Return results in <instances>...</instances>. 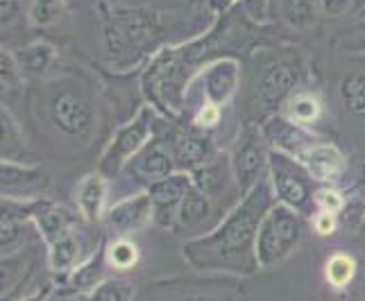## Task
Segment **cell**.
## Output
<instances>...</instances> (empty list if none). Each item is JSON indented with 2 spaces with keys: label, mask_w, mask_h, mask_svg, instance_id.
<instances>
[{
  "label": "cell",
  "mask_w": 365,
  "mask_h": 301,
  "mask_svg": "<svg viewBox=\"0 0 365 301\" xmlns=\"http://www.w3.org/2000/svg\"><path fill=\"white\" fill-rule=\"evenodd\" d=\"M272 188L259 181L245 193L216 231L184 245V258L195 270H227L252 274L257 268V236L266 213L272 208Z\"/></svg>",
  "instance_id": "1"
},
{
  "label": "cell",
  "mask_w": 365,
  "mask_h": 301,
  "mask_svg": "<svg viewBox=\"0 0 365 301\" xmlns=\"http://www.w3.org/2000/svg\"><path fill=\"white\" fill-rule=\"evenodd\" d=\"M304 220L297 211L286 204L272 206L263 218L257 236L259 268H274L288 258L304 236Z\"/></svg>",
  "instance_id": "2"
},
{
  "label": "cell",
  "mask_w": 365,
  "mask_h": 301,
  "mask_svg": "<svg viewBox=\"0 0 365 301\" xmlns=\"http://www.w3.org/2000/svg\"><path fill=\"white\" fill-rule=\"evenodd\" d=\"M268 168L272 174L274 184V195L282 199V204L291 206L297 213H309L311 204H316V195H311L309 181L304 177L293 159L284 152H270L268 154Z\"/></svg>",
  "instance_id": "3"
},
{
  "label": "cell",
  "mask_w": 365,
  "mask_h": 301,
  "mask_svg": "<svg viewBox=\"0 0 365 301\" xmlns=\"http://www.w3.org/2000/svg\"><path fill=\"white\" fill-rule=\"evenodd\" d=\"M150 134H153V109L143 107L138 111V116L130 125H125L114 136V141L109 143L103 161H100V174H116L123 163L145 145Z\"/></svg>",
  "instance_id": "4"
},
{
  "label": "cell",
  "mask_w": 365,
  "mask_h": 301,
  "mask_svg": "<svg viewBox=\"0 0 365 301\" xmlns=\"http://www.w3.org/2000/svg\"><path fill=\"white\" fill-rule=\"evenodd\" d=\"M50 114L57 127L68 134L78 136V139H86L93 130V111L86 100L73 91H61L53 95L50 102Z\"/></svg>",
  "instance_id": "5"
},
{
  "label": "cell",
  "mask_w": 365,
  "mask_h": 301,
  "mask_svg": "<svg viewBox=\"0 0 365 301\" xmlns=\"http://www.w3.org/2000/svg\"><path fill=\"white\" fill-rule=\"evenodd\" d=\"M153 216H155L153 197H150V193H141L130 199H123L116 206H111L105 213V222L111 231L125 238L128 233L141 231Z\"/></svg>",
  "instance_id": "6"
},
{
  "label": "cell",
  "mask_w": 365,
  "mask_h": 301,
  "mask_svg": "<svg viewBox=\"0 0 365 301\" xmlns=\"http://www.w3.org/2000/svg\"><path fill=\"white\" fill-rule=\"evenodd\" d=\"M266 166V152H263L261 139L255 132H247L241 143H238L234 159H232V170L238 186L243 191H250L261 181V170Z\"/></svg>",
  "instance_id": "7"
},
{
  "label": "cell",
  "mask_w": 365,
  "mask_h": 301,
  "mask_svg": "<svg viewBox=\"0 0 365 301\" xmlns=\"http://www.w3.org/2000/svg\"><path fill=\"white\" fill-rule=\"evenodd\" d=\"M193 188V179L188 174H170V177L155 181L150 186V197L155 204V220L168 227L173 216H178L182 199Z\"/></svg>",
  "instance_id": "8"
},
{
  "label": "cell",
  "mask_w": 365,
  "mask_h": 301,
  "mask_svg": "<svg viewBox=\"0 0 365 301\" xmlns=\"http://www.w3.org/2000/svg\"><path fill=\"white\" fill-rule=\"evenodd\" d=\"M297 161L307 168L311 177H316L320 181L341 179V174L345 170V157L341 154V149L329 143L313 141L311 145L302 149Z\"/></svg>",
  "instance_id": "9"
},
{
  "label": "cell",
  "mask_w": 365,
  "mask_h": 301,
  "mask_svg": "<svg viewBox=\"0 0 365 301\" xmlns=\"http://www.w3.org/2000/svg\"><path fill=\"white\" fill-rule=\"evenodd\" d=\"M3 195L5 197H28L48 184V177L41 168H28V166H19V163L3 159Z\"/></svg>",
  "instance_id": "10"
},
{
  "label": "cell",
  "mask_w": 365,
  "mask_h": 301,
  "mask_svg": "<svg viewBox=\"0 0 365 301\" xmlns=\"http://www.w3.org/2000/svg\"><path fill=\"white\" fill-rule=\"evenodd\" d=\"M238 84V66L236 61H216L202 73V89L207 102L225 105L234 95Z\"/></svg>",
  "instance_id": "11"
},
{
  "label": "cell",
  "mask_w": 365,
  "mask_h": 301,
  "mask_svg": "<svg viewBox=\"0 0 365 301\" xmlns=\"http://www.w3.org/2000/svg\"><path fill=\"white\" fill-rule=\"evenodd\" d=\"M105 197H107V186L103 174H86V177L75 188V202L82 213L84 220L98 222L100 218H105Z\"/></svg>",
  "instance_id": "12"
},
{
  "label": "cell",
  "mask_w": 365,
  "mask_h": 301,
  "mask_svg": "<svg viewBox=\"0 0 365 301\" xmlns=\"http://www.w3.org/2000/svg\"><path fill=\"white\" fill-rule=\"evenodd\" d=\"M295 82H297V73L291 66L286 64L270 66L259 82V95L266 105H274L293 91Z\"/></svg>",
  "instance_id": "13"
},
{
  "label": "cell",
  "mask_w": 365,
  "mask_h": 301,
  "mask_svg": "<svg viewBox=\"0 0 365 301\" xmlns=\"http://www.w3.org/2000/svg\"><path fill=\"white\" fill-rule=\"evenodd\" d=\"M136 172L138 177L150 179V181H161L170 177L173 172V159L163 152L161 147H150L148 152H143L136 161Z\"/></svg>",
  "instance_id": "14"
},
{
  "label": "cell",
  "mask_w": 365,
  "mask_h": 301,
  "mask_svg": "<svg viewBox=\"0 0 365 301\" xmlns=\"http://www.w3.org/2000/svg\"><path fill=\"white\" fill-rule=\"evenodd\" d=\"M78 258H80V243L75 233L61 238V241L48 247V263L55 272H66L75 268L78 265Z\"/></svg>",
  "instance_id": "15"
},
{
  "label": "cell",
  "mask_w": 365,
  "mask_h": 301,
  "mask_svg": "<svg viewBox=\"0 0 365 301\" xmlns=\"http://www.w3.org/2000/svg\"><path fill=\"white\" fill-rule=\"evenodd\" d=\"M207 216H209L207 195L202 191H197V188H191V191L186 193V197L182 199L180 211H178L180 224H184V227H195V224H200Z\"/></svg>",
  "instance_id": "16"
},
{
  "label": "cell",
  "mask_w": 365,
  "mask_h": 301,
  "mask_svg": "<svg viewBox=\"0 0 365 301\" xmlns=\"http://www.w3.org/2000/svg\"><path fill=\"white\" fill-rule=\"evenodd\" d=\"M175 154H178V161L184 163V166H197L209 159L211 147L207 139H200V136L193 134H184L175 141Z\"/></svg>",
  "instance_id": "17"
},
{
  "label": "cell",
  "mask_w": 365,
  "mask_h": 301,
  "mask_svg": "<svg viewBox=\"0 0 365 301\" xmlns=\"http://www.w3.org/2000/svg\"><path fill=\"white\" fill-rule=\"evenodd\" d=\"M53 59H55V53H53V48H50L48 43L28 46L21 55H16V61H19L21 70L34 73V75L46 73L48 66H50V61H53Z\"/></svg>",
  "instance_id": "18"
},
{
  "label": "cell",
  "mask_w": 365,
  "mask_h": 301,
  "mask_svg": "<svg viewBox=\"0 0 365 301\" xmlns=\"http://www.w3.org/2000/svg\"><path fill=\"white\" fill-rule=\"evenodd\" d=\"M134 285L125 279H105L86 295V301H132Z\"/></svg>",
  "instance_id": "19"
},
{
  "label": "cell",
  "mask_w": 365,
  "mask_h": 301,
  "mask_svg": "<svg viewBox=\"0 0 365 301\" xmlns=\"http://www.w3.org/2000/svg\"><path fill=\"white\" fill-rule=\"evenodd\" d=\"M356 274V260L347 254H334L324 265V277L334 287H345Z\"/></svg>",
  "instance_id": "20"
},
{
  "label": "cell",
  "mask_w": 365,
  "mask_h": 301,
  "mask_svg": "<svg viewBox=\"0 0 365 301\" xmlns=\"http://www.w3.org/2000/svg\"><path fill=\"white\" fill-rule=\"evenodd\" d=\"M105 260L109 268L114 270H130L138 263V247L128 241V238H120V241L111 243L105 252Z\"/></svg>",
  "instance_id": "21"
},
{
  "label": "cell",
  "mask_w": 365,
  "mask_h": 301,
  "mask_svg": "<svg viewBox=\"0 0 365 301\" xmlns=\"http://www.w3.org/2000/svg\"><path fill=\"white\" fill-rule=\"evenodd\" d=\"M341 93L351 114L365 116V73H356L345 78L341 84Z\"/></svg>",
  "instance_id": "22"
},
{
  "label": "cell",
  "mask_w": 365,
  "mask_h": 301,
  "mask_svg": "<svg viewBox=\"0 0 365 301\" xmlns=\"http://www.w3.org/2000/svg\"><path fill=\"white\" fill-rule=\"evenodd\" d=\"M103 254H93L86 263L78 265L73 274V285L78 287V290H93V287L100 283V263H103Z\"/></svg>",
  "instance_id": "23"
},
{
  "label": "cell",
  "mask_w": 365,
  "mask_h": 301,
  "mask_svg": "<svg viewBox=\"0 0 365 301\" xmlns=\"http://www.w3.org/2000/svg\"><path fill=\"white\" fill-rule=\"evenodd\" d=\"M288 114L295 122H316L320 116V102L313 95H295L288 105Z\"/></svg>",
  "instance_id": "24"
},
{
  "label": "cell",
  "mask_w": 365,
  "mask_h": 301,
  "mask_svg": "<svg viewBox=\"0 0 365 301\" xmlns=\"http://www.w3.org/2000/svg\"><path fill=\"white\" fill-rule=\"evenodd\" d=\"M0 118H3V159L7 157V159L11 161L14 152H19V149L23 147L21 130H19V125H16L14 116H11L7 109H3V114H0Z\"/></svg>",
  "instance_id": "25"
},
{
  "label": "cell",
  "mask_w": 365,
  "mask_h": 301,
  "mask_svg": "<svg viewBox=\"0 0 365 301\" xmlns=\"http://www.w3.org/2000/svg\"><path fill=\"white\" fill-rule=\"evenodd\" d=\"M282 14L291 25H307L313 21V0H282Z\"/></svg>",
  "instance_id": "26"
},
{
  "label": "cell",
  "mask_w": 365,
  "mask_h": 301,
  "mask_svg": "<svg viewBox=\"0 0 365 301\" xmlns=\"http://www.w3.org/2000/svg\"><path fill=\"white\" fill-rule=\"evenodd\" d=\"M19 78H21V66L16 57L3 48V53H0V82H3V86H7V89H14Z\"/></svg>",
  "instance_id": "27"
},
{
  "label": "cell",
  "mask_w": 365,
  "mask_h": 301,
  "mask_svg": "<svg viewBox=\"0 0 365 301\" xmlns=\"http://www.w3.org/2000/svg\"><path fill=\"white\" fill-rule=\"evenodd\" d=\"M32 23L34 25H48L59 16V0H36L32 11Z\"/></svg>",
  "instance_id": "28"
},
{
  "label": "cell",
  "mask_w": 365,
  "mask_h": 301,
  "mask_svg": "<svg viewBox=\"0 0 365 301\" xmlns=\"http://www.w3.org/2000/svg\"><path fill=\"white\" fill-rule=\"evenodd\" d=\"M313 199H316V206L320 211H327V213H341L345 208V204H347L345 199H343V195L338 193V191H331V188L318 191Z\"/></svg>",
  "instance_id": "29"
},
{
  "label": "cell",
  "mask_w": 365,
  "mask_h": 301,
  "mask_svg": "<svg viewBox=\"0 0 365 301\" xmlns=\"http://www.w3.org/2000/svg\"><path fill=\"white\" fill-rule=\"evenodd\" d=\"M343 48L349 53H365V21L354 23L343 32Z\"/></svg>",
  "instance_id": "30"
},
{
  "label": "cell",
  "mask_w": 365,
  "mask_h": 301,
  "mask_svg": "<svg viewBox=\"0 0 365 301\" xmlns=\"http://www.w3.org/2000/svg\"><path fill=\"white\" fill-rule=\"evenodd\" d=\"M341 213H343L345 227H349V229H359L361 224H365V204L361 199H354V202L345 204V208Z\"/></svg>",
  "instance_id": "31"
},
{
  "label": "cell",
  "mask_w": 365,
  "mask_h": 301,
  "mask_svg": "<svg viewBox=\"0 0 365 301\" xmlns=\"http://www.w3.org/2000/svg\"><path fill=\"white\" fill-rule=\"evenodd\" d=\"M218 120H220V107L218 105H211V102H205L202 109H200L197 116H195L197 127H205V130L216 127Z\"/></svg>",
  "instance_id": "32"
},
{
  "label": "cell",
  "mask_w": 365,
  "mask_h": 301,
  "mask_svg": "<svg viewBox=\"0 0 365 301\" xmlns=\"http://www.w3.org/2000/svg\"><path fill=\"white\" fill-rule=\"evenodd\" d=\"M193 181H195V186H197V191H202V193L207 195V193H213V188L218 186L220 177H218V172L213 170V168H202V170H197V172H195Z\"/></svg>",
  "instance_id": "33"
},
{
  "label": "cell",
  "mask_w": 365,
  "mask_h": 301,
  "mask_svg": "<svg viewBox=\"0 0 365 301\" xmlns=\"http://www.w3.org/2000/svg\"><path fill=\"white\" fill-rule=\"evenodd\" d=\"M320 7L329 16H343L354 7V0H320Z\"/></svg>",
  "instance_id": "34"
},
{
  "label": "cell",
  "mask_w": 365,
  "mask_h": 301,
  "mask_svg": "<svg viewBox=\"0 0 365 301\" xmlns=\"http://www.w3.org/2000/svg\"><path fill=\"white\" fill-rule=\"evenodd\" d=\"M313 224H316V231L320 236H329L336 231V218H334V213H327V211H320L316 220H313Z\"/></svg>",
  "instance_id": "35"
},
{
  "label": "cell",
  "mask_w": 365,
  "mask_h": 301,
  "mask_svg": "<svg viewBox=\"0 0 365 301\" xmlns=\"http://www.w3.org/2000/svg\"><path fill=\"white\" fill-rule=\"evenodd\" d=\"M0 11H3V25H7L19 14V3L16 0H0Z\"/></svg>",
  "instance_id": "36"
},
{
  "label": "cell",
  "mask_w": 365,
  "mask_h": 301,
  "mask_svg": "<svg viewBox=\"0 0 365 301\" xmlns=\"http://www.w3.org/2000/svg\"><path fill=\"white\" fill-rule=\"evenodd\" d=\"M48 295H50V285H48V287H43L41 292H36V295H32L30 299H23V301H46V299H48Z\"/></svg>",
  "instance_id": "37"
},
{
  "label": "cell",
  "mask_w": 365,
  "mask_h": 301,
  "mask_svg": "<svg viewBox=\"0 0 365 301\" xmlns=\"http://www.w3.org/2000/svg\"><path fill=\"white\" fill-rule=\"evenodd\" d=\"M182 301H220V299H213V297H188V299H182Z\"/></svg>",
  "instance_id": "38"
},
{
  "label": "cell",
  "mask_w": 365,
  "mask_h": 301,
  "mask_svg": "<svg viewBox=\"0 0 365 301\" xmlns=\"http://www.w3.org/2000/svg\"><path fill=\"white\" fill-rule=\"evenodd\" d=\"M363 181H365V166H363Z\"/></svg>",
  "instance_id": "39"
},
{
  "label": "cell",
  "mask_w": 365,
  "mask_h": 301,
  "mask_svg": "<svg viewBox=\"0 0 365 301\" xmlns=\"http://www.w3.org/2000/svg\"><path fill=\"white\" fill-rule=\"evenodd\" d=\"M227 3H234V0H227Z\"/></svg>",
  "instance_id": "40"
},
{
  "label": "cell",
  "mask_w": 365,
  "mask_h": 301,
  "mask_svg": "<svg viewBox=\"0 0 365 301\" xmlns=\"http://www.w3.org/2000/svg\"><path fill=\"white\" fill-rule=\"evenodd\" d=\"M363 227H365V224H363Z\"/></svg>",
  "instance_id": "41"
}]
</instances>
